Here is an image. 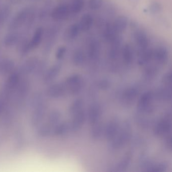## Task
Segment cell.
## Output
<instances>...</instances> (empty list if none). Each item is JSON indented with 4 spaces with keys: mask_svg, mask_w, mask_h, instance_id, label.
<instances>
[{
    "mask_svg": "<svg viewBox=\"0 0 172 172\" xmlns=\"http://www.w3.org/2000/svg\"><path fill=\"white\" fill-rule=\"evenodd\" d=\"M128 20L127 18L125 16H120L116 19L113 26L117 33L119 34L125 30L128 26Z\"/></svg>",
    "mask_w": 172,
    "mask_h": 172,
    "instance_id": "obj_9",
    "label": "cell"
},
{
    "mask_svg": "<svg viewBox=\"0 0 172 172\" xmlns=\"http://www.w3.org/2000/svg\"><path fill=\"white\" fill-rule=\"evenodd\" d=\"M58 29L57 27H53L48 29L45 34V50L50 51L54 44V41L57 37Z\"/></svg>",
    "mask_w": 172,
    "mask_h": 172,
    "instance_id": "obj_6",
    "label": "cell"
},
{
    "mask_svg": "<svg viewBox=\"0 0 172 172\" xmlns=\"http://www.w3.org/2000/svg\"><path fill=\"white\" fill-rule=\"evenodd\" d=\"M171 73H168L166 75H165V77H164V81L166 83H168L169 82H171Z\"/></svg>",
    "mask_w": 172,
    "mask_h": 172,
    "instance_id": "obj_30",
    "label": "cell"
},
{
    "mask_svg": "<svg viewBox=\"0 0 172 172\" xmlns=\"http://www.w3.org/2000/svg\"><path fill=\"white\" fill-rule=\"evenodd\" d=\"M162 9V5L160 4L159 2L156 1H152L151 2L148 7V11L152 14H157L160 13Z\"/></svg>",
    "mask_w": 172,
    "mask_h": 172,
    "instance_id": "obj_21",
    "label": "cell"
},
{
    "mask_svg": "<svg viewBox=\"0 0 172 172\" xmlns=\"http://www.w3.org/2000/svg\"><path fill=\"white\" fill-rule=\"evenodd\" d=\"M71 13L69 6L66 4L59 5L53 9L51 17L55 21H62L68 17Z\"/></svg>",
    "mask_w": 172,
    "mask_h": 172,
    "instance_id": "obj_2",
    "label": "cell"
},
{
    "mask_svg": "<svg viewBox=\"0 0 172 172\" xmlns=\"http://www.w3.org/2000/svg\"><path fill=\"white\" fill-rule=\"evenodd\" d=\"M130 163V158L128 156L125 157L123 159V160L121 161V163L119 165L118 168L120 169L123 170L125 169Z\"/></svg>",
    "mask_w": 172,
    "mask_h": 172,
    "instance_id": "obj_28",
    "label": "cell"
},
{
    "mask_svg": "<svg viewBox=\"0 0 172 172\" xmlns=\"http://www.w3.org/2000/svg\"><path fill=\"white\" fill-rule=\"evenodd\" d=\"M151 99L152 93L150 92L145 93V95L142 96L139 104V108L141 111H144L147 109V106L149 102H150Z\"/></svg>",
    "mask_w": 172,
    "mask_h": 172,
    "instance_id": "obj_19",
    "label": "cell"
},
{
    "mask_svg": "<svg viewBox=\"0 0 172 172\" xmlns=\"http://www.w3.org/2000/svg\"><path fill=\"white\" fill-rule=\"evenodd\" d=\"M99 113H100V110L99 109V107L97 106H95L91 109L89 115V119L91 122H92V123L95 122L98 120L99 117Z\"/></svg>",
    "mask_w": 172,
    "mask_h": 172,
    "instance_id": "obj_23",
    "label": "cell"
},
{
    "mask_svg": "<svg viewBox=\"0 0 172 172\" xmlns=\"http://www.w3.org/2000/svg\"><path fill=\"white\" fill-rule=\"evenodd\" d=\"M152 52L153 51L149 48L140 51L138 60L139 65H143L149 62L152 58Z\"/></svg>",
    "mask_w": 172,
    "mask_h": 172,
    "instance_id": "obj_14",
    "label": "cell"
},
{
    "mask_svg": "<svg viewBox=\"0 0 172 172\" xmlns=\"http://www.w3.org/2000/svg\"><path fill=\"white\" fill-rule=\"evenodd\" d=\"M32 11L29 8H25L20 11L11 19L9 23L10 30L15 31L25 25H28L29 17Z\"/></svg>",
    "mask_w": 172,
    "mask_h": 172,
    "instance_id": "obj_1",
    "label": "cell"
},
{
    "mask_svg": "<svg viewBox=\"0 0 172 172\" xmlns=\"http://www.w3.org/2000/svg\"><path fill=\"white\" fill-rule=\"evenodd\" d=\"M134 38L139 51L149 48V40L146 34L143 31H137L134 34Z\"/></svg>",
    "mask_w": 172,
    "mask_h": 172,
    "instance_id": "obj_4",
    "label": "cell"
},
{
    "mask_svg": "<svg viewBox=\"0 0 172 172\" xmlns=\"http://www.w3.org/2000/svg\"><path fill=\"white\" fill-rule=\"evenodd\" d=\"M102 132V129L100 126H98L93 129V131H92L93 136L95 138L99 137L101 135Z\"/></svg>",
    "mask_w": 172,
    "mask_h": 172,
    "instance_id": "obj_29",
    "label": "cell"
},
{
    "mask_svg": "<svg viewBox=\"0 0 172 172\" xmlns=\"http://www.w3.org/2000/svg\"><path fill=\"white\" fill-rule=\"evenodd\" d=\"M123 58L127 64H130L133 59V51L131 46L128 44L124 45L122 48Z\"/></svg>",
    "mask_w": 172,
    "mask_h": 172,
    "instance_id": "obj_13",
    "label": "cell"
},
{
    "mask_svg": "<svg viewBox=\"0 0 172 172\" xmlns=\"http://www.w3.org/2000/svg\"><path fill=\"white\" fill-rule=\"evenodd\" d=\"M10 1L11 3L15 5L18 4L21 2V0H10Z\"/></svg>",
    "mask_w": 172,
    "mask_h": 172,
    "instance_id": "obj_31",
    "label": "cell"
},
{
    "mask_svg": "<svg viewBox=\"0 0 172 172\" xmlns=\"http://www.w3.org/2000/svg\"><path fill=\"white\" fill-rule=\"evenodd\" d=\"M45 35L44 28L42 27H39L34 32L32 38L28 41V46L30 51L34 50L38 48L44 39Z\"/></svg>",
    "mask_w": 172,
    "mask_h": 172,
    "instance_id": "obj_3",
    "label": "cell"
},
{
    "mask_svg": "<svg viewBox=\"0 0 172 172\" xmlns=\"http://www.w3.org/2000/svg\"><path fill=\"white\" fill-rule=\"evenodd\" d=\"M137 95V91L134 88H131L126 91L125 93V97L128 100H132L135 98Z\"/></svg>",
    "mask_w": 172,
    "mask_h": 172,
    "instance_id": "obj_27",
    "label": "cell"
},
{
    "mask_svg": "<svg viewBox=\"0 0 172 172\" xmlns=\"http://www.w3.org/2000/svg\"><path fill=\"white\" fill-rule=\"evenodd\" d=\"M82 106V102L81 100H77L75 101L70 108V111L72 113H77L78 111H80Z\"/></svg>",
    "mask_w": 172,
    "mask_h": 172,
    "instance_id": "obj_26",
    "label": "cell"
},
{
    "mask_svg": "<svg viewBox=\"0 0 172 172\" xmlns=\"http://www.w3.org/2000/svg\"><path fill=\"white\" fill-rule=\"evenodd\" d=\"M118 125L116 122H113L109 124L106 131V135L108 138H111L114 137L118 130Z\"/></svg>",
    "mask_w": 172,
    "mask_h": 172,
    "instance_id": "obj_22",
    "label": "cell"
},
{
    "mask_svg": "<svg viewBox=\"0 0 172 172\" xmlns=\"http://www.w3.org/2000/svg\"><path fill=\"white\" fill-rule=\"evenodd\" d=\"M119 34L116 31L113 25H111V24H108L106 25L104 32V37L106 41L111 42Z\"/></svg>",
    "mask_w": 172,
    "mask_h": 172,
    "instance_id": "obj_16",
    "label": "cell"
},
{
    "mask_svg": "<svg viewBox=\"0 0 172 172\" xmlns=\"http://www.w3.org/2000/svg\"><path fill=\"white\" fill-rule=\"evenodd\" d=\"M111 43V48L109 50V57L112 59H115L118 56L120 49L122 44V38L119 35H118L115 39Z\"/></svg>",
    "mask_w": 172,
    "mask_h": 172,
    "instance_id": "obj_12",
    "label": "cell"
},
{
    "mask_svg": "<svg viewBox=\"0 0 172 172\" xmlns=\"http://www.w3.org/2000/svg\"><path fill=\"white\" fill-rule=\"evenodd\" d=\"M169 52L165 46L157 47L152 52V57L158 63L160 64H164L168 59Z\"/></svg>",
    "mask_w": 172,
    "mask_h": 172,
    "instance_id": "obj_5",
    "label": "cell"
},
{
    "mask_svg": "<svg viewBox=\"0 0 172 172\" xmlns=\"http://www.w3.org/2000/svg\"><path fill=\"white\" fill-rule=\"evenodd\" d=\"M11 12V8L8 5H2L0 6V29L7 20Z\"/></svg>",
    "mask_w": 172,
    "mask_h": 172,
    "instance_id": "obj_15",
    "label": "cell"
},
{
    "mask_svg": "<svg viewBox=\"0 0 172 172\" xmlns=\"http://www.w3.org/2000/svg\"><path fill=\"white\" fill-rule=\"evenodd\" d=\"M93 24V18L90 14H83L80 19L79 24L80 30L86 31L89 30Z\"/></svg>",
    "mask_w": 172,
    "mask_h": 172,
    "instance_id": "obj_11",
    "label": "cell"
},
{
    "mask_svg": "<svg viewBox=\"0 0 172 172\" xmlns=\"http://www.w3.org/2000/svg\"><path fill=\"white\" fill-rule=\"evenodd\" d=\"M29 1H35V0H29Z\"/></svg>",
    "mask_w": 172,
    "mask_h": 172,
    "instance_id": "obj_33",
    "label": "cell"
},
{
    "mask_svg": "<svg viewBox=\"0 0 172 172\" xmlns=\"http://www.w3.org/2000/svg\"><path fill=\"white\" fill-rule=\"evenodd\" d=\"M88 56L92 60L99 58L100 54V44L98 41L93 39L90 41L88 49Z\"/></svg>",
    "mask_w": 172,
    "mask_h": 172,
    "instance_id": "obj_7",
    "label": "cell"
},
{
    "mask_svg": "<svg viewBox=\"0 0 172 172\" xmlns=\"http://www.w3.org/2000/svg\"><path fill=\"white\" fill-rule=\"evenodd\" d=\"M80 29L78 24L74 23L67 28L64 34V38L67 41H73L79 35Z\"/></svg>",
    "mask_w": 172,
    "mask_h": 172,
    "instance_id": "obj_8",
    "label": "cell"
},
{
    "mask_svg": "<svg viewBox=\"0 0 172 172\" xmlns=\"http://www.w3.org/2000/svg\"><path fill=\"white\" fill-rule=\"evenodd\" d=\"M170 128V123L168 120H163L156 128V132L158 135H162L168 131Z\"/></svg>",
    "mask_w": 172,
    "mask_h": 172,
    "instance_id": "obj_20",
    "label": "cell"
},
{
    "mask_svg": "<svg viewBox=\"0 0 172 172\" xmlns=\"http://www.w3.org/2000/svg\"><path fill=\"white\" fill-rule=\"evenodd\" d=\"M104 2V0H88V4L89 8L92 10H96L101 8Z\"/></svg>",
    "mask_w": 172,
    "mask_h": 172,
    "instance_id": "obj_24",
    "label": "cell"
},
{
    "mask_svg": "<svg viewBox=\"0 0 172 172\" xmlns=\"http://www.w3.org/2000/svg\"><path fill=\"white\" fill-rule=\"evenodd\" d=\"M84 54L81 50H76L73 55V62L76 66H79L83 64L84 61Z\"/></svg>",
    "mask_w": 172,
    "mask_h": 172,
    "instance_id": "obj_18",
    "label": "cell"
},
{
    "mask_svg": "<svg viewBox=\"0 0 172 172\" xmlns=\"http://www.w3.org/2000/svg\"><path fill=\"white\" fill-rule=\"evenodd\" d=\"M67 48L65 46L62 45L59 47L57 48V51L56 52L55 57L57 60H61L64 57L65 55L66 54Z\"/></svg>",
    "mask_w": 172,
    "mask_h": 172,
    "instance_id": "obj_25",
    "label": "cell"
},
{
    "mask_svg": "<svg viewBox=\"0 0 172 172\" xmlns=\"http://www.w3.org/2000/svg\"><path fill=\"white\" fill-rule=\"evenodd\" d=\"M20 41V35L16 31H13L12 32L8 33L5 37L4 39V44L6 47H13L18 44Z\"/></svg>",
    "mask_w": 172,
    "mask_h": 172,
    "instance_id": "obj_10",
    "label": "cell"
},
{
    "mask_svg": "<svg viewBox=\"0 0 172 172\" xmlns=\"http://www.w3.org/2000/svg\"><path fill=\"white\" fill-rule=\"evenodd\" d=\"M128 1L130 2L131 4L136 5H137L139 2V0H128Z\"/></svg>",
    "mask_w": 172,
    "mask_h": 172,
    "instance_id": "obj_32",
    "label": "cell"
},
{
    "mask_svg": "<svg viewBox=\"0 0 172 172\" xmlns=\"http://www.w3.org/2000/svg\"><path fill=\"white\" fill-rule=\"evenodd\" d=\"M84 0H73L71 4L69 6L71 13H78L81 11L84 7Z\"/></svg>",
    "mask_w": 172,
    "mask_h": 172,
    "instance_id": "obj_17",
    "label": "cell"
}]
</instances>
